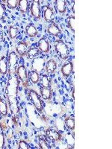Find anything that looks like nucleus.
I'll return each mask as SVG.
<instances>
[{
    "label": "nucleus",
    "instance_id": "f257e3e1",
    "mask_svg": "<svg viewBox=\"0 0 112 149\" xmlns=\"http://www.w3.org/2000/svg\"><path fill=\"white\" fill-rule=\"evenodd\" d=\"M9 78L8 81L7 87H6V95H7L8 106L10 107L11 113L14 117L19 113V102L18 95L19 80L17 74L9 73Z\"/></svg>",
    "mask_w": 112,
    "mask_h": 149
},
{
    "label": "nucleus",
    "instance_id": "f03ea898",
    "mask_svg": "<svg viewBox=\"0 0 112 149\" xmlns=\"http://www.w3.org/2000/svg\"><path fill=\"white\" fill-rule=\"evenodd\" d=\"M27 94L28 98L34 105L36 110L39 113H42L43 112V103L42 98L38 95V93L34 90H29Z\"/></svg>",
    "mask_w": 112,
    "mask_h": 149
},
{
    "label": "nucleus",
    "instance_id": "7ed1b4c3",
    "mask_svg": "<svg viewBox=\"0 0 112 149\" xmlns=\"http://www.w3.org/2000/svg\"><path fill=\"white\" fill-rule=\"evenodd\" d=\"M55 52L62 60H66L69 56V48L67 45L61 40H57L54 42Z\"/></svg>",
    "mask_w": 112,
    "mask_h": 149
},
{
    "label": "nucleus",
    "instance_id": "20e7f679",
    "mask_svg": "<svg viewBox=\"0 0 112 149\" xmlns=\"http://www.w3.org/2000/svg\"><path fill=\"white\" fill-rule=\"evenodd\" d=\"M16 74L20 81H21L24 87H28L29 86V74H28L26 66L21 65L18 68H17Z\"/></svg>",
    "mask_w": 112,
    "mask_h": 149
},
{
    "label": "nucleus",
    "instance_id": "39448f33",
    "mask_svg": "<svg viewBox=\"0 0 112 149\" xmlns=\"http://www.w3.org/2000/svg\"><path fill=\"white\" fill-rule=\"evenodd\" d=\"M45 65H46V61H45L44 58L37 57L33 59L32 64H31V69L32 71H35L39 73L44 69Z\"/></svg>",
    "mask_w": 112,
    "mask_h": 149
},
{
    "label": "nucleus",
    "instance_id": "423d86ee",
    "mask_svg": "<svg viewBox=\"0 0 112 149\" xmlns=\"http://www.w3.org/2000/svg\"><path fill=\"white\" fill-rule=\"evenodd\" d=\"M46 136L48 139L52 142H58L62 139V134L61 132L52 127H49L46 130Z\"/></svg>",
    "mask_w": 112,
    "mask_h": 149
},
{
    "label": "nucleus",
    "instance_id": "0eeeda50",
    "mask_svg": "<svg viewBox=\"0 0 112 149\" xmlns=\"http://www.w3.org/2000/svg\"><path fill=\"white\" fill-rule=\"evenodd\" d=\"M19 61L18 54L15 52H10L9 53L8 58V72H11L12 70L15 69Z\"/></svg>",
    "mask_w": 112,
    "mask_h": 149
},
{
    "label": "nucleus",
    "instance_id": "6e6552de",
    "mask_svg": "<svg viewBox=\"0 0 112 149\" xmlns=\"http://www.w3.org/2000/svg\"><path fill=\"white\" fill-rule=\"evenodd\" d=\"M43 18L47 22H53L55 20V13L53 9L48 5H45L43 8Z\"/></svg>",
    "mask_w": 112,
    "mask_h": 149
},
{
    "label": "nucleus",
    "instance_id": "1a4fd4ad",
    "mask_svg": "<svg viewBox=\"0 0 112 149\" xmlns=\"http://www.w3.org/2000/svg\"><path fill=\"white\" fill-rule=\"evenodd\" d=\"M31 14L34 18L36 19H41V6H40V2L39 1H33L32 5L30 8Z\"/></svg>",
    "mask_w": 112,
    "mask_h": 149
},
{
    "label": "nucleus",
    "instance_id": "9d476101",
    "mask_svg": "<svg viewBox=\"0 0 112 149\" xmlns=\"http://www.w3.org/2000/svg\"><path fill=\"white\" fill-rule=\"evenodd\" d=\"M29 49V46L28 44V42H19L16 46V51H17V54L20 55V57H24L26 55L27 52Z\"/></svg>",
    "mask_w": 112,
    "mask_h": 149
},
{
    "label": "nucleus",
    "instance_id": "9b49d317",
    "mask_svg": "<svg viewBox=\"0 0 112 149\" xmlns=\"http://www.w3.org/2000/svg\"><path fill=\"white\" fill-rule=\"evenodd\" d=\"M73 72V62H67L65 63L63 66H61V72L63 75L64 78H67L70 77Z\"/></svg>",
    "mask_w": 112,
    "mask_h": 149
},
{
    "label": "nucleus",
    "instance_id": "f8f14e48",
    "mask_svg": "<svg viewBox=\"0 0 112 149\" xmlns=\"http://www.w3.org/2000/svg\"><path fill=\"white\" fill-rule=\"evenodd\" d=\"M50 44L49 41L45 38H41L37 42V49H39V51L42 52L43 53H48L50 50Z\"/></svg>",
    "mask_w": 112,
    "mask_h": 149
},
{
    "label": "nucleus",
    "instance_id": "ddd939ff",
    "mask_svg": "<svg viewBox=\"0 0 112 149\" xmlns=\"http://www.w3.org/2000/svg\"><path fill=\"white\" fill-rule=\"evenodd\" d=\"M45 71H46V74H51L55 72L56 69H57V63H56L55 61L53 59H50L46 62V65H45Z\"/></svg>",
    "mask_w": 112,
    "mask_h": 149
},
{
    "label": "nucleus",
    "instance_id": "4468645a",
    "mask_svg": "<svg viewBox=\"0 0 112 149\" xmlns=\"http://www.w3.org/2000/svg\"><path fill=\"white\" fill-rule=\"evenodd\" d=\"M8 72V58L5 56H2L0 58V73L2 74H6Z\"/></svg>",
    "mask_w": 112,
    "mask_h": 149
},
{
    "label": "nucleus",
    "instance_id": "2eb2a0df",
    "mask_svg": "<svg viewBox=\"0 0 112 149\" xmlns=\"http://www.w3.org/2000/svg\"><path fill=\"white\" fill-rule=\"evenodd\" d=\"M8 104L2 98H0V115L2 117L8 116Z\"/></svg>",
    "mask_w": 112,
    "mask_h": 149
},
{
    "label": "nucleus",
    "instance_id": "dca6fc26",
    "mask_svg": "<svg viewBox=\"0 0 112 149\" xmlns=\"http://www.w3.org/2000/svg\"><path fill=\"white\" fill-rule=\"evenodd\" d=\"M55 8L58 13L64 14L66 10V2L64 0H56L55 2Z\"/></svg>",
    "mask_w": 112,
    "mask_h": 149
},
{
    "label": "nucleus",
    "instance_id": "f3484780",
    "mask_svg": "<svg viewBox=\"0 0 112 149\" xmlns=\"http://www.w3.org/2000/svg\"><path fill=\"white\" fill-rule=\"evenodd\" d=\"M41 96L42 98L46 101L51 100L52 96V91L51 88H46V87H41Z\"/></svg>",
    "mask_w": 112,
    "mask_h": 149
},
{
    "label": "nucleus",
    "instance_id": "a211bd4d",
    "mask_svg": "<svg viewBox=\"0 0 112 149\" xmlns=\"http://www.w3.org/2000/svg\"><path fill=\"white\" fill-rule=\"evenodd\" d=\"M47 32L49 33V34H51V35L57 37V36H58L59 34H61V30L56 24L52 23L51 25L47 28Z\"/></svg>",
    "mask_w": 112,
    "mask_h": 149
},
{
    "label": "nucleus",
    "instance_id": "6ab92c4d",
    "mask_svg": "<svg viewBox=\"0 0 112 149\" xmlns=\"http://www.w3.org/2000/svg\"><path fill=\"white\" fill-rule=\"evenodd\" d=\"M26 33L29 37H35L38 34V31L36 27L33 25H28L26 27Z\"/></svg>",
    "mask_w": 112,
    "mask_h": 149
},
{
    "label": "nucleus",
    "instance_id": "aec40b11",
    "mask_svg": "<svg viewBox=\"0 0 112 149\" xmlns=\"http://www.w3.org/2000/svg\"><path fill=\"white\" fill-rule=\"evenodd\" d=\"M39 54H40L39 49L36 47H32L29 49L26 55H27L28 59L33 60L35 58H37V56L39 55Z\"/></svg>",
    "mask_w": 112,
    "mask_h": 149
},
{
    "label": "nucleus",
    "instance_id": "412c9836",
    "mask_svg": "<svg viewBox=\"0 0 112 149\" xmlns=\"http://www.w3.org/2000/svg\"><path fill=\"white\" fill-rule=\"evenodd\" d=\"M55 126L57 128V130L59 132H64L65 130V124L64 121L61 118H57L55 121Z\"/></svg>",
    "mask_w": 112,
    "mask_h": 149
},
{
    "label": "nucleus",
    "instance_id": "4be33fe9",
    "mask_svg": "<svg viewBox=\"0 0 112 149\" xmlns=\"http://www.w3.org/2000/svg\"><path fill=\"white\" fill-rule=\"evenodd\" d=\"M41 86L42 87H46V88H50L51 86V78H49L47 74H43L41 79Z\"/></svg>",
    "mask_w": 112,
    "mask_h": 149
},
{
    "label": "nucleus",
    "instance_id": "5701e85b",
    "mask_svg": "<svg viewBox=\"0 0 112 149\" xmlns=\"http://www.w3.org/2000/svg\"><path fill=\"white\" fill-rule=\"evenodd\" d=\"M65 126L67 127L69 130H75V119L72 116H67L64 119Z\"/></svg>",
    "mask_w": 112,
    "mask_h": 149
},
{
    "label": "nucleus",
    "instance_id": "b1692460",
    "mask_svg": "<svg viewBox=\"0 0 112 149\" xmlns=\"http://www.w3.org/2000/svg\"><path fill=\"white\" fill-rule=\"evenodd\" d=\"M29 79L31 80L32 83L34 84H37L40 81L39 73L35 71H32V70L31 72H29Z\"/></svg>",
    "mask_w": 112,
    "mask_h": 149
},
{
    "label": "nucleus",
    "instance_id": "393cba45",
    "mask_svg": "<svg viewBox=\"0 0 112 149\" xmlns=\"http://www.w3.org/2000/svg\"><path fill=\"white\" fill-rule=\"evenodd\" d=\"M19 10H20L21 13L25 14L26 13L29 8V2L26 0H19Z\"/></svg>",
    "mask_w": 112,
    "mask_h": 149
},
{
    "label": "nucleus",
    "instance_id": "a878e982",
    "mask_svg": "<svg viewBox=\"0 0 112 149\" xmlns=\"http://www.w3.org/2000/svg\"><path fill=\"white\" fill-rule=\"evenodd\" d=\"M38 145L40 146V148L41 149H49V144L46 138L43 136H38Z\"/></svg>",
    "mask_w": 112,
    "mask_h": 149
},
{
    "label": "nucleus",
    "instance_id": "bb28decb",
    "mask_svg": "<svg viewBox=\"0 0 112 149\" xmlns=\"http://www.w3.org/2000/svg\"><path fill=\"white\" fill-rule=\"evenodd\" d=\"M19 34V30L17 27L13 26H10L8 29V34L9 37L11 40L15 39Z\"/></svg>",
    "mask_w": 112,
    "mask_h": 149
},
{
    "label": "nucleus",
    "instance_id": "cd10ccee",
    "mask_svg": "<svg viewBox=\"0 0 112 149\" xmlns=\"http://www.w3.org/2000/svg\"><path fill=\"white\" fill-rule=\"evenodd\" d=\"M66 24H67V26L69 27V29L72 31V32L74 34L75 33V26H76V21H75V17H68L67 19H66Z\"/></svg>",
    "mask_w": 112,
    "mask_h": 149
},
{
    "label": "nucleus",
    "instance_id": "c85d7f7f",
    "mask_svg": "<svg viewBox=\"0 0 112 149\" xmlns=\"http://www.w3.org/2000/svg\"><path fill=\"white\" fill-rule=\"evenodd\" d=\"M5 135H4V130L2 127V124L0 122V149H2L5 146Z\"/></svg>",
    "mask_w": 112,
    "mask_h": 149
},
{
    "label": "nucleus",
    "instance_id": "c756f323",
    "mask_svg": "<svg viewBox=\"0 0 112 149\" xmlns=\"http://www.w3.org/2000/svg\"><path fill=\"white\" fill-rule=\"evenodd\" d=\"M6 2L8 7L10 9H15L18 7L19 5V0H7V1H4Z\"/></svg>",
    "mask_w": 112,
    "mask_h": 149
},
{
    "label": "nucleus",
    "instance_id": "7c9ffc66",
    "mask_svg": "<svg viewBox=\"0 0 112 149\" xmlns=\"http://www.w3.org/2000/svg\"><path fill=\"white\" fill-rule=\"evenodd\" d=\"M19 148L20 149H29V146L27 142L24 140H20L19 142Z\"/></svg>",
    "mask_w": 112,
    "mask_h": 149
},
{
    "label": "nucleus",
    "instance_id": "2f4dec72",
    "mask_svg": "<svg viewBox=\"0 0 112 149\" xmlns=\"http://www.w3.org/2000/svg\"><path fill=\"white\" fill-rule=\"evenodd\" d=\"M5 8H4V6L2 5V4L0 2V18L1 19L4 18V17H5Z\"/></svg>",
    "mask_w": 112,
    "mask_h": 149
},
{
    "label": "nucleus",
    "instance_id": "473e14b6",
    "mask_svg": "<svg viewBox=\"0 0 112 149\" xmlns=\"http://www.w3.org/2000/svg\"><path fill=\"white\" fill-rule=\"evenodd\" d=\"M4 40V35H3V33L0 31V42H2Z\"/></svg>",
    "mask_w": 112,
    "mask_h": 149
},
{
    "label": "nucleus",
    "instance_id": "72a5a7b5",
    "mask_svg": "<svg viewBox=\"0 0 112 149\" xmlns=\"http://www.w3.org/2000/svg\"><path fill=\"white\" fill-rule=\"evenodd\" d=\"M73 98H74L75 99V88L74 87H73Z\"/></svg>",
    "mask_w": 112,
    "mask_h": 149
}]
</instances>
